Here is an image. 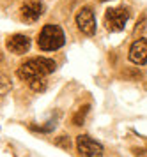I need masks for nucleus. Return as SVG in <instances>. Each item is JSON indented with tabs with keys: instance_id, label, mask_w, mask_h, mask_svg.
<instances>
[{
	"instance_id": "6e6552de",
	"label": "nucleus",
	"mask_w": 147,
	"mask_h": 157,
	"mask_svg": "<svg viewBox=\"0 0 147 157\" xmlns=\"http://www.w3.org/2000/svg\"><path fill=\"white\" fill-rule=\"evenodd\" d=\"M7 50L16 53V55H25L30 50V39L23 34H16L7 39Z\"/></svg>"
},
{
	"instance_id": "423d86ee",
	"label": "nucleus",
	"mask_w": 147,
	"mask_h": 157,
	"mask_svg": "<svg viewBox=\"0 0 147 157\" xmlns=\"http://www.w3.org/2000/svg\"><path fill=\"white\" fill-rule=\"evenodd\" d=\"M76 25L84 36H94L96 32V18L91 7H82L76 14Z\"/></svg>"
},
{
	"instance_id": "7ed1b4c3",
	"label": "nucleus",
	"mask_w": 147,
	"mask_h": 157,
	"mask_svg": "<svg viewBox=\"0 0 147 157\" xmlns=\"http://www.w3.org/2000/svg\"><path fill=\"white\" fill-rule=\"evenodd\" d=\"M128 18H129V13L126 7H112L105 14V27L110 32H120L124 29Z\"/></svg>"
},
{
	"instance_id": "f257e3e1",
	"label": "nucleus",
	"mask_w": 147,
	"mask_h": 157,
	"mask_svg": "<svg viewBox=\"0 0 147 157\" xmlns=\"http://www.w3.org/2000/svg\"><path fill=\"white\" fill-rule=\"evenodd\" d=\"M55 69H57V64L51 58L35 57V58L27 60V62H23L18 67V76H20V79H23V81L28 83V81L37 79V78H46Z\"/></svg>"
},
{
	"instance_id": "0eeeda50",
	"label": "nucleus",
	"mask_w": 147,
	"mask_h": 157,
	"mask_svg": "<svg viewBox=\"0 0 147 157\" xmlns=\"http://www.w3.org/2000/svg\"><path fill=\"white\" fill-rule=\"evenodd\" d=\"M129 60L137 65H144L147 62V39H137L129 48Z\"/></svg>"
},
{
	"instance_id": "9d476101",
	"label": "nucleus",
	"mask_w": 147,
	"mask_h": 157,
	"mask_svg": "<svg viewBox=\"0 0 147 157\" xmlns=\"http://www.w3.org/2000/svg\"><path fill=\"white\" fill-rule=\"evenodd\" d=\"M89 109H91L89 106L80 108V109H78V113L75 115V118H73V122H75L76 125H82V124L85 122V117H87V111H89Z\"/></svg>"
},
{
	"instance_id": "39448f33",
	"label": "nucleus",
	"mask_w": 147,
	"mask_h": 157,
	"mask_svg": "<svg viewBox=\"0 0 147 157\" xmlns=\"http://www.w3.org/2000/svg\"><path fill=\"white\" fill-rule=\"evenodd\" d=\"M43 13H44V4H43L41 0H25L20 7L21 20L25 23L37 21Z\"/></svg>"
},
{
	"instance_id": "1a4fd4ad",
	"label": "nucleus",
	"mask_w": 147,
	"mask_h": 157,
	"mask_svg": "<svg viewBox=\"0 0 147 157\" xmlns=\"http://www.w3.org/2000/svg\"><path fill=\"white\" fill-rule=\"evenodd\" d=\"M46 78H37V79H32V81H28V86H30V90H34V92H44L46 90Z\"/></svg>"
},
{
	"instance_id": "9b49d317",
	"label": "nucleus",
	"mask_w": 147,
	"mask_h": 157,
	"mask_svg": "<svg viewBox=\"0 0 147 157\" xmlns=\"http://www.w3.org/2000/svg\"><path fill=\"white\" fill-rule=\"evenodd\" d=\"M55 145L62 147L64 150H69L71 148V140L67 138V136H60V138H57L55 140Z\"/></svg>"
},
{
	"instance_id": "f03ea898",
	"label": "nucleus",
	"mask_w": 147,
	"mask_h": 157,
	"mask_svg": "<svg viewBox=\"0 0 147 157\" xmlns=\"http://www.w3.org/2000/svg\"><path fill=\"white\" fill-rule=\"evenodd\" d=\"M66 43L64 30L59 25H44L37 36V46L41 51H57Z\"/></svg>"
},
{
	"instance_id": "20e7f679",
	"label": "nucleus",
	"mask_w": 147,
	"mask_h": 157,
	"mask_svg": "<svg viewBox=\"0 0 147 157\" xmlns=\"http://www.w3.org/2000/svg\"><path fill=\"white\" fill-rule=\"evenodd\" d=\"M76 150L80 155H89V157H94V155H101L105 148L99 141H96L94 138L87 134H82L76 138Z\"/></svg>"
}]
</instances>
